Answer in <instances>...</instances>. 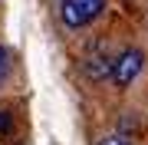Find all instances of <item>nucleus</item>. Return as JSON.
<instances>
[{
  "label": "nucleus",
  "mask_w": 148,
  "mask_h": 145,
  "mask_svg": "<svg viewBox=\"0 0 148 145\" xmlns=\"http://www.w3.org/2000/svg\"><path fill=\"white\" fill-rule=\"evenodd\" d=\"M109 0H59V20L66 30H86L102 16Z\"/></svg>",
  "instance_id": "nucleus-1"
},
{
  "label": "nucleus",
  "mask_w": 148,
  "mask_h": 145,
  "mask_svg": "<svg viewBox=\"0 0 148 145\" xmlns=\"http://www.w3.org/2000/svg\"><path fill=\"white\" fill-rule=\"evenodd\" d=\"M145 69V53L138 46H128V49H122L119 59H115V73H112V86L115 89H128L132 82L142 76Z\"/></svg>",
  "instance_id": "nucleus-2"
},
{
  "label": "nucleus",
  "mask_w": 148,
  "mask_h": 145,
  "mask_svg": "<svg viewBox=\"0 0 148 145\" xmlns=\"http://www.w3.org/2000/svg\"><path fill=\"white\" fill-rule=\"evenodd\" d=\"M112 73H115V59L109 56V49L102 43H95L82 59V76L89 82H106V79H112Z\"/></svg>",
  "instance_id": "nucleus-3"
},
{
  "label": "nucleus",
  "mask_w": 148,
  "mask_h": 145,
  "mask_svg": "<svg viewBox=\"0 0 148 145\" xmlns=\"http://www.w3.org/2000/svg\"><path fill=\"white\" fill-rule=\"evenodd\" d=\"M10 73H13L10 49H7V46H0V82H7V79H10Z\"/></svg>",
  "instance_id": "nucleus-4"
},
{
  "label": "nucleus",
  "mask_w": 148,
  "mask_h": 145,
  "mask_svg": "<svg viewBox=\"0 0 148 145\" xmlns=\"http://www.w3.org/2000/svg\"><path fill=\"white\" fill-rule=\"evenodd\" d=\"M95 145H135V142L128 139L125 132H115V135H106V139H99Z\"/></svg>",
  "instance_id": "nucleus-5"
},
{
  "label": "nucleus",
  "mask_w": 148,
  "mask_h": 145,
  "mask_svg": "<svg viewBox=\"0 0 148 145\" xmlns=\"http://www.w3.org/2000/svg\"><path fill=\"white\" fill-rule=\"evenodd\" d=\"M119 129H122V132H128V129H132V132H138V115L132 112V109H128V112L119 119Z\"/></svg>",
  "instance_id": "nucleus-6"
},
{
  "label": "nucleus",
  "mask_w": 148,
  "mask_h": 145,
  "mask_svg": "<svg viewBox=\"0 0 148 145\" xmlns=\"http://www.w3.org/2000/svg\"><path fill=\"white\" fill-rule=\"evenodd\" d=\"M10 129H13V115H10V109L0 106V135H7Z\"/></svg>",
  "instance_id": "nucleus-7"
}]
</instances>
